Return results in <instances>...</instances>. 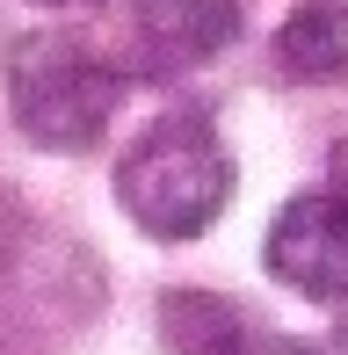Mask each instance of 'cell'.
<instances>
[{
	"mask_svg": "<svg viewBox=\"0 0 348 355\" xmlns=\"http://www.w3.org/2000/svg\"><path fill=\"white\" fill-rule=\"evenodd\" d=\"M232 196L225 138L203 109H167L116 167V203L146 239H196Z\"/></svg>",
	"mask_w": 348,
	"mask_h": 355,
	"instance_id": "cell-1",
	"label": "cell"
},
{
	"mask_svg": "<svg viewBox=\"0 0 348 355\" xmlns=\"http://www.w3.org/2000/svg\"><path fill=\"white\" fill-rule=\"evenodd\" d=\"M0 80H8L15 131L29 145H44V153H87V145H102L109 116L123 102V73L87 37H66V29L15 37Z\"/></svg>",
	"mask_w": 348,
	"mask_h": 355,
	"instance_id": "cell-2",
	"label": "cell"
},
{
	"mask_svg": "<svg viewBox=\"0 0 348 355\" xmlns=\"http://www.w3.org/2000/svg\"><path fill=\"white\" fill-rule=\"evenodd\" d=\"M261 261H268V276L290 283L297 297L341 304V297H348V218H341L327 196H297V203H283L276 225H268Z\"/></svg>",
	"mask_w": 348,
	"mask_h": 355,
	"instance_id": "cell-3",
	"label": "cell"
},
{
	"mask_svg": "<svg viewBox=\"0 0 348 355\" xmlns=\"http://www.w3.org/2000/svg\"><path fill=\"white\" fill-rule=\"evenodd\" d=\"M131 22L153 66H203L240 37V0H138Z\"/></svg>",
	"mask_w": 348,
	"mask_h": 355,
	"instance_id": "cell-4",
	"label": "cell"
},
{
	"mask_svg": "<svg viewBox=\"0 0 348 355\" xmlns=\"http://www.w3.org/2000/svg\"><path fill=\"white\" fill-rule=\"evenodd\" d=\"M276 66L290 80H348V0H297L276 29Z\"/></svg>",
	"mask_w": 348,
	"mask_h": 355,
	"instance_id": "cell-5",
	"label": "cell"
},
{
	"mask_svg": "<svg viewBox=\"0 0 348 355\" xmlns=\"http://www.w3.org/2000/svg\"><path fill=\"white\" fill-rule=\"evenodd\" d=\"M160 348L167 355H254L247 319L218 290H167L160 297Z\"/></svg>",
	"mask_w": 348,
	"mask_h": 355,
	"instance_id": "cell-6",
	"label": "cell"
},
{
	"mask_svg": "<svg viewBox=\"0 0 348 355\" xmlns=\"http://www.w3.org/2000/svg\"><path fill=\"white\" fill-rule=\"evenodd\" d=\"M327 203H334V211L348 218V138L334 145V153H327Z\"/></svg>",
	"mask_w": 348,
	"mask_h": 355,
	"instance_id": "cell-7",
	"label": "cell"
},
{
	"mask_svg": "<svg viewBox=\"0 0 348 355\" xmlns=\"http://www.w3.org/2000/svg\"><path fill=\"white\" fill-rule=\"evenodd\" d=\"M254 355H320V348L297 341V334H268V341H254Z\"/></svg>",
	"mask_w": 348,
	"mask_h": 355,
	"instance_id": "cell-8",
	"label": "cell"
},
{
	"mask_svg": "<svg viewBox=\"0 0 348 355\" xmlns=\"http://www.w3.org/2000/svg\"><path fill=\"white\" fill-rule=\"evenodd\" d=\"M29 8H73V0H29Z\"/></svg>",
	"mask_w": 348,
	"mask_h": 355,
	"instance_id": "cell-9",
	"label": "cell"
},
{
	"mask_svg": "<svg viewBox=\"0 0 348 355\" xmlns=\"http://www.w3.org/2000/svg\"><path fill=\"white\" fill-rule=\"evenodd\" d=\"M341 348H348V312H341Z\"/></svg>",
	"mask_w": 348,
	"mask_h": 355,
	"instance_id": "cell-10",
	"label": "cell"
}]
</instances>
